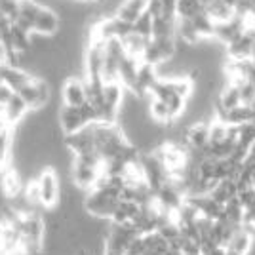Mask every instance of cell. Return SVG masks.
<instances>
[{
	"label": "cell",
	"instance_id": "obj_1",
	"mask_svg": "<svg viewBox=\"0 0 255 255\" xmlns=\"http://www.w3.org/2000/svg\"><path fill=\"white\" fill-rule=\"evenodd\" d=\"M36 185H38V196H40V208L44 212H52L59 208L61 196H63V179L61 173L53 166L44 168L36 175Z\"/></svg>",
	"mask_w": 255,
	"mask_h": 255
},
{
	"label": "cell",
	"instance_id": "obj_2",
	"mask_svg": "<svg viewBox=\"0 0 255 255\" xmlns=\"http://www.w3.org/2000/svg\"><path fill=\"white\" fill-rule=\"evenodd\" d=\"M57 122H59V128L65 135H71L75 131H80L82 128L94 124V122H99V111L90 103H86L82 107L59 105Z\"/></svg>",
	"mask_w": 255,
	"mask_h": 255
},
{
	"label": "cell",
	"instance_id": "obj_3",
	"mask_svg": "<svg viewBox=\"0 0 255 255\" xmlns=\"http://www.w3.org/2000/svg\"><path fill=\"white\" fill-rule=\"evenodd\" d=\"M52 84L42 78V76H34L29 86H25L19 96L25 99V103L29 105L31 111H42L52 103Z\"/></svg>",
	"mask_w": 255,
	"mask_h": 255
},
{
	"label": "cell",
	"instance_id": "obj_4",
	"mask_svg": "<svg viewBox=\"0 0 255 255\" xmlns=\"http://www.w3.org/2000/svg\"><path fill=\"white\" fill-rule=\"evenodd\" d=\"M61 105L82 107L88 103V84L84 76H67L59 88Z\"/></svg>",
	"mask_w": 255,
	"mask_h": 255
},
{
	"label": "cell",
	"instance_id": "obj_5",
	"mask_svg": "<svg viewBox=\"0 0 255 255\" xmlns=\"http://www.w3.org/2000/svg\"><path fill=\"white\" fill-rule=\"evenodd\" d=\"M32 75L31 71H27L25 67H15V65H4L0 69V80L6 82V84L13 88L17 94L21 92L25 86H29L32 82Z\"/></svg>",
	"mask_w": 255,
	"mask_h": 255
},
{
	"label": "cell",
	"instance_id": "obj_6",
	"mask_svg": "<svg viewBox=\"0 0 255 255\" xmlns=\"http://www.w3.org/2000/svg\"><path fill=\"white\" fill-rule=\"evenodd\" d=\"M254 44H255V34L254 32H244L240 34L233 44H229L225 50H227V57L234 59V61H246L252 57L254 52Z\"/></svg>",
	"mask_w": 255,
	"mask_h": 255
},
{
	"label": "cell",
	"instance_id": "obj_7",
	"mask_svg": "<svg viewBox=\"0 0 255 255\" xmlns=\"http://www.w3.org/2000/svg\"><path fill=\"white\" fill-rule=\"evenodd\" d=\"M147 8H149V0H122V4L118 6L115 17L133 25L147 11Z\"/></svg>",
	"mask_w": 255,
	"mask_h": 255
},
{
	"label": "cell",
	"instance_id": "obj_8",
	"mask_svg": "<svg viewBox=\"0 0 255 255\" xmlns=\"http://www.w3.org/2000/svg\"><path fill=\"white\" fill-rule=\"evenodd\" d=\"M2 115L6 117V120L10 122L11 126H19L23 120L31 115V109H29V105L25 103V99L17 94L8 105L2 109Z\"/></svg>",
	"mask_w": 255,
	"mask_h": 255
},
{
	"label": "cell",
	"instance_id": "obj_9",
	"mask_svg": "<svg viewBox=\"0 0 255 255\" xmlns=\"http://www.w3.org/2000/svg\"><path fill=\"white\" fill-rule=\"evenodd\" d=\"M206 13L210 15L213 23H227L236 17V8L229 6L223 0H208L206 2Z\"/></svg>",
	"mask_w": 255,
	"mask_h": 255
},
{
	"label": "cell",
	"instance_id": "obj_10",
	"mask_svg": "<svg viewBox=\"0 0 255 255\" xmlns=\"http://www.w3.org/2000/svg\"><path fill=\"white\" fill-rule=\"evenodd\" d=\"M206 4L204 0H177L175 4V15L179 21H191L196 15L204 13Z\"/></svg>",
	"mask_w": 255,
	"mask_h": 255
},
{
	"label": "cell",
	"instance_id": "obj_11",
	"mask_svg": "<svg viewBox=\"0 0 255 255\" xmlns=\"http://www.w3.org/2000/svg\"><path fill=\"white\" fill-rule=\"evenodd\" d=\"M210 194H212V198H215L217 202L225 206V204H229L231 200H234L238 196V183H236V179L219 181Z\"/></svg>",
	"mask_w": 255,
	"mask_h": 255
},
{
	"label": "cell",
	"instance_id": "obj_12",
	"mask_svg": "<svg viewBox=\"0 0 255 255\" xmlns=\"http://www.w3.org/2000/svg\"><path fill=\"white\" fill-rule=\"evenodd\" d=\"M152 31H154V17L147 10L137 21L133 23V32L139 34V36H143V38H147V40H150L152 38Z\"/></svg>",
	"mask_w": 255,
	"mask_h": 255
},
{
	"label": "cell",
	"instance_id": "obj_13",
	"mask_svg": "<svg viewBox=\"0 0 255 255\" xmlns=\"http://www.w3.org/2000/svg\"><path fill=\"white\" fill-rule=\"evenodd\" d=\"M15 96H17V92H15L13 88H10L6 82H2V80H0V111L8 105Z\"/></svg>",
	"mask_w": 255,
	"mask_h": 255
},
{
	"label": "cell",
	"instance_id": "obj_14",
	"mask_svg": "<svg viewBox=\"0 0 255 255\" xmlns=\"http://www.w3.org/2000/svg\"><path fill=\"white\" fill-rule=\"evenodd\" d=\"M200 255H227V254H225L223 246L206 242V244H202V248H200Z\"/></svg>",
	"mask_w": 255,
	"mask_h": 255
},
{
	"label": "cell",
	"instance_id": "obj_15",
	"mask_svg": "<svg viewBox=\"0 0 255 255\" xmlns=\"http://www.w3.org/2000/svg\"><path fill=\"white\" fill-rule=\"evenodd\" d=\"M223 2H227V4H229V6H234V8H236V4H238V2H240V0H223Z\"/></svg>",
	"mask_w": 255,
	"mask_h": 255
},
{
	"label": "cell",
	"instance_id": "obj_16",
	"mask_svg": "<svg viewBox=\"0 0 255 255\" xmlns=\"http://www.w3.org/2000/svg\"><path fill=\"white\" fill-rule=\"evenodd\" d=\"M254 191H255V183H254Z\"/></svg>",
	"mask_w": 255,
	"mask_h": 255
}]
</instances>
